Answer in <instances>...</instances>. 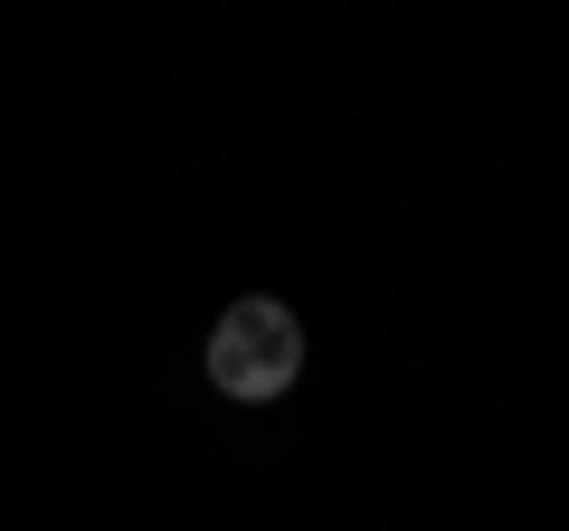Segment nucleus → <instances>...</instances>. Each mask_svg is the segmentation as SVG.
I'll use <instances>...</instances> for the list:
<instances>
[{
  "label": "nucleus",
  "mask_w": 569,
  "mask_h": 531,
  "mask_svg": "<svg viewBox=\"0 0 569 531\" xmlns=\"http://www.w3.org/2000/svg\"><path fill=\"white\" fill-rule=\"evenodd\" d=\"M209 380L228 389V399H284V389L305 380V323L276 304V294H238V304L219 313V332H209Z\"/></svg>",
  "instance_id": "nucleus-1"
}]
</instances>
